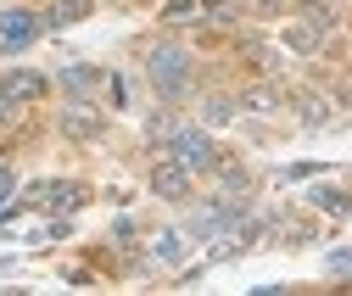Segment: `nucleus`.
I'll use <instances>...</instances> for the list:
<instances>
[{
  "mask_svg": "<svg viewBox=\"0 0 352 296\" xmlns=\"http://www.w3.org/2000/svg\"><path fill=\"white\" fill-rule=\"evenodd\" d=\"M146 78H151V90L157 95H185L190 90V51L185 45H173V39H162V45L146 51Z\"/></svg>",
  "mask_w": 352,
  "mask_h": 296,
  "instance_id": "f257e3e1",
  "label": "nucleus"
},
{
  "mask_svg": "<svg viewBox=\"0 0 352 296\" xmlns=\"http://www.w3.org/2000/svg\"><path fill=\"white\" fill-rule=\"evenodd\" d=\"M330 28H336V17L324 12V0H319V6H307V17H296V23L285 28V45H291V51H302V56H314V51H324Z\"/></svg>",
  "mask_w": 352,
  "mask_h": 296,
  "instance_id": "f03ea898",
  "label": "nucleus"
},
{
  "mask_svg": "<svg viewBox=\"0 0 352 296\" xmlns=\"http://www.w3.org/2000/svg\"><path fill=\"white\" fill-rule=\"evenodd\" d=\"M39 28H45V23H39L34 12L6 6V12H0V56H17V51H28L34 39H39Z\"/></svg>",
  "mask_w": 352,
  "mask_h": 296,
  "instance_id": "7ed1b4c3",
  "label": "nucleus"
},
{
  "mask_svg": "<svg viewBox=\"0 0 352 296\" xmlns=\"http://www.w3.org/2000/svg\"><path fill=\"white\" fill-rule=\"evenodd\" d=\"M168 151L179 157L190 174H207V168H218V151H212V140H207V129H173V140H168Z\"/></svg>",
  "mask_w": 352,
  "mask_h": 296,
  "instance_id": "20e7f679",
  "label": "nucleus"
},
{
  "mask_svg": "<svg viewBox=\"0 0 352 296\" xmlns=\"http://www.w3.org/2000/svg\"><path fill=\"white\" fill-rule=\"evenodd\" d=\"M101 129H107V112H96L84 95H73L62 106V135L67 140H101Z\"/></svg>",
  "mask_w": 352,
  "mask_h": 296,
  "instance_id": "39448f33",
  "label": "nucleus"
},
{
  "mask_svg": "<svg viewBox=\"0 0 352 296\" xmlns=\"http://www.w3.org/2000/svg\"><path fill=\"white\" fill-rule=\"evenodd\" d=\"M151 190L162 196V201H185L190 196V168L179 162V157H157V168H151Z\"/></svg>",
  "mask_w": 352,
  "mask_h": 296,
  "instance_id": "423d86ee",
  "label": "nucleus"
},
{
  "mask_svg": "<svg viewBox=\"0 0 352 296\" xmlns=\"http://www.w3.org/2000/svg\"><path fill=\"white\" fill-rule=\"evenodd\" d=\"M0 95H6V101H39V95H45V73H34V67H12L6 78H0Z\"/></svg>",
  "mask_w": 352,
  "mask_h": 296,
  "instance_id": "0eeeda50",
  "label": "nucleus"
},
{
  "mask_svg": "<svg viewBox=\"0 0 352 296\" xmlns=\"http://www.w3.org/2000/svg\"><path fill=\"white\" fill-rule=\"evenodd\" d=\"M285 106V90L280 84H252V90L241 95V112H257V117H269V112H280Z\"/></svg>",
  "mask_w": 352,
  "mask_h": 296,
  "instance_id": "6e6552de",
  "label": "nucleus"
},
{
  "mask_svg": "<svg viewBox=\"0 0 352 296\" xmlns=\"http://www.w3.org/2000/svg\"><path fill=\"white\" fill-rule=\"evenodd\" d=\"M307 201H314L324 218H346V213H352V196L336 190V185H314V190H307Z\"/></svg>",
  "mask_w": 352,
  "mask_h": 296,
  "instance_id": "1a4fd4ad",
  "label": "nucleus"
},
{
  "mask_svg": "<svg viewBox=\"0 0 352 296\" xmlns=\"http://www.w3.org/2000/svg\"><path fill=\"white\" fill-rule=\"evenodd\" d=\"M84 17H90V0H51L45 28H67V23H84Z\"/></svg>",
  "mask_w": 352,
  "mask_h": 296,
  "instance_id": "9d476101",
  "label": "nucleus"
},
{
  "mask_svg": "<svg viewBox=\"0 0 352 296\" xmlns=\"http://www.w3.org/2000/svg\"><path fill=\"white\" fill-rule=\"evenodd\" d=\"M96 84H101V73H96V67H84V62L62 67V90H67V95H90Z\"/></svg>",
  "mask_w": 352,
  "mask_h": 296,
  "instance_id": "9b49d317",
  "label": "nucleus"
},
{
  "mask_svg": "<svg viewBox=\"0 0 352 296\" xmlns=\"http://www.w3.org/2000/svg\"><path fill=\"white\" fill-rule=\"evenodd\" d=\"M151 258H157V263H185V235H179V229H162L157 246H151Z\"/></svg>",
  "mask_w": 352,
  "mask_h": 296,
  "instance_id": "f8f14e48",
  "label": "nucleus"
},
{
  "mask_svg": "<svg viewBox=\"0 0 352 296\" xmlns=\"http://www.w3.org/2000/svg\"><path fill=\"white\" fill-rule=\"evenodd\" d=\"M330 95H302V123H307V129H324V123H330Z\"/></svg>",
  "mask_w": 352,
  "mask_h": 296,
  "instance_id": "ddd939ff",
  "label": "nucleus"
},
{
  "mask_svg": "<svg viewBox=\"0 0 352 296\" xmlns=\"http://www.w3.org/2000/svg\"><path fill=\"white\" fill-rule=\"evenodd\" d=\"M235 112H241V101H224V95H212V101L201 106V117H207V123H230Z\"/></svg>",
  "mask_w": 352,
  "mask_h": 296,
  "instance_id": "4468645a",
  "label": "nucleus"
},
{
  "mask_svg": "<svg viewBox=\"0 0 352 296\" xmlns=\"http://www.w3.org/2000/svg\"><path fill=\"white\" fill-rule=\"evenodd\" d=\"M218 179H224V190H246V168L241 162H218Z\"/></svg>",
  "mask_w": 352,
  "mask_h": 296,
  "instance_id": "2eb2a0df",
  "label": "nucleus"
},
{
  "mask_svg": "<svg viewBox=\"0 0 352 296\" xmlns=\"http://www.w3.org/2000/svg\"><path fill=\"white\" fill-rule=\"evenodd\" d=\"M324 269H330V274H352V246L330 251V258H324Z\"/></svg>",
  "mask_w": 352,
  "mask_h": 296,
  "instance_id": "dca6fc26",
  "label": "nucleus"
},
{
  "mask_svg": "<svg viewBox=\"0 0 352 296\" xmlns=\"http://www.w3.org/2000/svg\"><path fill=\"white\" fill-rule=\"evenodd\" d=\"M146 135H151V140H173V123H168V117H162V112H157V117H151V123H146Z\"/></svg>",
  "mask_w": 352,
  "mask_h": 296,
  "instance_id": "f3484780",
  "label": "nucleus"
},
{
  "mask_svg": "<svg viewBox=\"0 0 352 296\" xmlns=\"http://www.w3.org/2000/svg\"><path fill=\"white\" fill-rule=\"evenodd\" d=\"M17 196V179H12V168H0V207H6Z\"/></svg>",
  "mask_w": 352,
  "mask_h": 296,
  "instance_id": "a211bd4d",
  "label": "nucleus"
},
{
  "mask_svg": "<svg viewBox=\"0 0 352 296\" xmlns=\"http://www.w3.org/2000/svg\"><path fill=\"white\" fill-rule=\"evenodd\" d=\"M307 6H319V0H307Z\"/></svg>",
  "mask_w": 352,
  "mask_h": 296,
  "instance_id": "6ab92c4d",
  "label": "nucleus"
}]
</instances>
